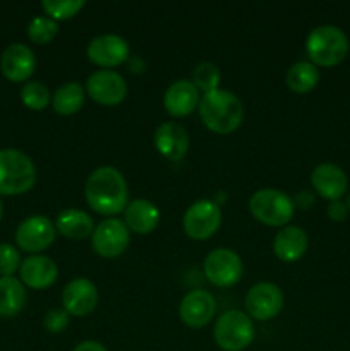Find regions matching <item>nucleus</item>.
Returning <instances> with one entry per match:
<instances>
[{"label":"nucleus","mask_w":350,"mask_h":351,"mask_svg":"<svg viewBox=\"0 0 350 351\" xmlns=\"http://www.w3.org/2000/svg\"><path fill=\"white\" fill-rule=\"evenodd\" d=\"M55 225L43 215H34L24 219L16 230L17 247L30 254H40L55 242Z\"/></svg>","instance_id":"11"},{"label":"nucleus","mask_w":350,"mask_h":351,"mask_svg":"<svg viewBox=\"0 0 350 351\" xmlns=\"http://www.w3.org/2000/svg\"><path fill=\"white\" fill-rule=\"evenodd\" d=\"M345 206H347V209H349V211H350V194L347 195V202H345Z\"/></svg>","instance_id":"36"},{"label":"nucleus","mask_w":350,"mask_h":351,"mask_svg":"<svg viewBox=\"0 0 350 351\" xmlns=\"http://www.w3.org/2000/svg\"><path fill=\"white\" fill-rule=\"evenodd\" d=\"M249 211L266 226H285L294 216V202L278 189H259L249 199Z\"/></svg>","instance_id":"6"},{"label":"nucleus","mask_w":350,"mask_h":351,"mask_svg":"<svg viewBox=\"0 0 350 351\" xmlns=\"http://www.w3.org/2000/svg\"><path fill=\"white\" fill-rule=\"evenodd\" d=\"M21 267L19 250L10 243H0V278L12 276Z\"/></svg>","instance_id":"31"},{"label":"nucleus","mask_w":350,"mask_h":351,"mask_svg":"<svg viewBox=\"0 0 350 351\" xmlns=\"http://www.w3.org/2000/svg\"><path fill=\"white\" fill-rule=\"evenodd\" d=\"M36 184V168L23 151L0 149V195H21Z\"/></svg>","instance_id":"4"},{"label":"nucleus","mask_w":350,"mask_h":351,"mask_svg":"<svg viewBox=\"0 0 350 351\" xmlns=\"http://www.w3.org/2000/svg\"><path fill=\"white\" fill-rule=\"evenodd\" d=\"M205 276L215 287L229 288L240 281L244 274V264L239 254L230 249H215L206 256Z\"/></svg>","instance_id":"8"},{"label":"nucleus","mask_w":350,"mask_h":351,"mask_svg":"<svg viewBox=\"0 0 350 351\" xmlns=\"http://www.w3.org/2000/svg\"><path fill=\"white\" fill-rule=\"evenodd\" d=\"M74 351H106V348L98 341H82L75 346Z\"/></svg>","instance_id":"35"},{"label":"nucleus","mask_w":350,"mask_h":351,"mask_svg":"<svg viewBox=\"0 0 350 351\" xmlns=\"http://www.w3.org/2000/svg\"><path fill=\"white\" fill-rule=\"evenodd\" d=\"M285 304L283 291L270 281H261L249 288L246 295L247 315L256 321H271L281 312Z\"/></svg>","instance_id":"10"},{"label":"nucleus","mask_w":350,"mask_h":351,"mask_svg":"<svg viewBox=\"0 0 350 351\" xmlns=\"http://www.w3.org/2000/svg\"><path fill=\"white\" fill-rule=\"evenodd\" d=\"M55 230L72 240H84L95 232L93 218L81 209H64L55 219Z\"/></svg>","instance_id":"23"},{"label":"nucleus","mask_w":350,"mask_h":351,"mask_svg":"<svg viewBox=\"0 0 350 351\" xmlns=\"http://www.w3.org/2000/svg\"><path fill=\"white\" fill-rule=\"evenodd\" d=\"M326 215H328V218L331 219V221H336V223H342L347 219V215H349V209H347L345 202H342L338 199V201H329L328 208H326Z\"/></svg>","instance_id":"33"},{"label":"nucleus","mask_w":350,"mask_h":351,"mask_svg":"<svg viewBox=\"0 0 350 351\" xmlns=\"http://www.w3.org/2000/svg\"><path fill=\"white\" fill-rule=\"evenodd\" d=\"M86 91L89 98L105 106H115L127 96V82L119 72L100 69L93 72L86 81Z\"/></svg>","instance_id":"12"},{"label":"nucleus","mask_w":350,"mask_h":351,"mask_svg":"<svg viewBox=\"0 0 350 351\" xmlns=\"http://www.w3.org/2000/svg\"><path fill=\"white\" fill-rule=\"evenodd\" d=\"M124 223L129 232L137 235H148L156 230L160 223V209L148 199H134L124 209Z\"/></svg>","instance_id":"21"},{"label":"nucleus","mask_w":350,"mask_h":351,"mask_svg":"<svg viewBox=\"0 0 350 351\" xmlns=\"http://www.w3.org/2000/svg\"><path fill=\"white\" fill-rule=\"evenodd\" d=\"M292 202H294V208L309 209L311 206H314L316 197H314V194H312L311 191H301L299 194L294 195Z\"/></svg>","instance_id":"34"},{"label":"nucleus","mask_w":350,"mask_h":351,"mask_svg":"<svg viewBox=\"0 0 350 351\" xmlns=\"http://www.w3.org/2000/svg\"><path fill=\"white\" fill-rule=\"evenodd\" d=\"M130 243V232L119 218H106L95 226L91 235V247L98 256L115 259L127 250Z\"/></svg>","instance_id":"9"},{"label":"nucleus","mask_w":350,"mask_h":351,"mask_svg":"<svg viewBox=\"0 0 350 351\" xmlns=\"http://www.w3.org/2000/svg\"><path fill=\"white\" fill-rule=\"evenodd\" d=\"M201 101L199 89L196 88L194 82L187 79H180L168 86L163 96V106L172 117L182 119L194 112Z\"/></svg>","instance_id":"17"},{"label":"nucleus","mask_w":350,"mask_h":351,"mask_svg":"<svg viewBox=\"0 0 350 351\" xmlns=\"http://www.w3.org/2000/svg\"><path fill=\"white\" fill-rule=\"evenodd\" d=\"M309 247L307 233L301 226H283L275 235L273 250L275 256L283 263H297L302 259Z\"/></svg>","instance_id":"22"},{"label":"nucleus","mask_w":350,"mask_h":351,"mask_svg":"<svg viewBox=\"0 0 350 351\" xmlns=\"http://www.w3.org/2000/svg\"><path fill=\"white\" fill-rule=\"evenodd\" d=\"M311 184L321 197L338 201L349 187L347 173L335 163H321L312 170Z\"/></svg>","instance_id":"20"},{"label":"nucleus","mask_w":350,"mask_h":351,"mask_svg":"<svg viewBox=\"0 0 350 351\" xmlns=\"http://www.w3.org/2000/svg\"><path fill=\"white\" fill-rule=\"evenodd\" d=\"M21 99L24 105L34 112H41L51 103L50 89L40 81H31L21 88Z\"/></svg>","instance_id":"27"},{"label":"nucleus","mask_w":350,"mask_h":351,"mask_svg":"<svg viewBox=\"0 0 350 351\" xmlns=\"http://www.w3.org/2000/svg\"><path fill=\"white\" fill-rule=\"evenodd\" d=\"M84 103V89L79 82H65L51 96V106L58 115H75Z\"/></svg>","instance_id":"25"},{"label":"nucleus","mask_w":350,"mask_h":351,"mask_svg":"<svg viewBox=\"0 0 350 351\" xmlns=\"http://www.w3.org/2000/svg\"><path fill=\"white\" fill-rule=\"evenodd\" d=\"M2 216H3V206L2 202H0V219H2Z\"/></svg>","instance_id":"37"},{"label":"nucleus","mask_w":350,"mask_h":351,"mask_svg":"<svg viewBox=\"0 0 350 351\" xmlns=\"http://www.w3.org/2000/svg\"><path fill=\"white\" fill-rule=\"evenodd\" d=\"M199 117L211 132L226 136L240 127L244 120V105L233 93L226 89H215L201 96Z\"/></svg>","instance_id":"2"},{"label":"nucleus","mask_w":350,"mask_h":351,"mask_svg":"<svg viewBox=\"0 0 350 351\" xmlns=\"http://www.w3.org/2000/svg\"><path fill=\"white\" fill-rule=\"evenodd\" d=\"M84 5V0H45V2H41L43 10L54 21L71 19L75 14L81 12Z\"/></svg>","instance_id":"30"},{"label":"nucleus","mask_w":350,"mask_h":351,"mask_svg":"<svg viewBox=\"0 0 350 351\" xmlns=\"http://www.w3.org/2000/svg\"><path fill=\"white\" fill-rule=\"evenodd\" d=\"M220 81H222V74L213 62H201L196 65L194 72H192V82L205 95L218 89Z\"/></svg>","instance_id":"28"},{"label":"nucleus","mask_w":350,"mask_h":351,"mask_svg":"<svg viewBox=\"0 0 350 351\" xmlns=\"http://www.w3.org/2000/svg\"><path fill=\"white\" fill-rule=\"evenodd\" d=\"M86 202L103 216H115L129 204V187L117 168L100 167L91 171L84 187Z\"/></svg>","instance_id":"1"},{"label":"nucleus","mask_w":350,"mask_h":351,"mask_svg":"<svg viewBox=\"0 0 350 351\" xmlns=\"http://www.w3.org/2000/svg\"><path fill=\"white\" fill-rule=\"evenodd\" d=\"M62 304L69 315L86 317L98 305V290L93 281L86 278L72 280L62 291Z\"/></svg>","instance_id":"15"},{"label":"nucleus","mask_w":350,"mask_h":351,"mask_svg":"<svg viewBox=\"0 0 350 351\" xmlns=\"http://www.w3.org/2000/svg\"><path fill=\"white\" fill-rule=\"evenodd\" d=\"M2 74L12 82H24L34 74L36 57L33 50L24 43H12L3 50L0 58Z\"/></svg>","instance_id":"16"},{"label":"nucleus","mask_w":350,"mask_h":351,"mask_svg":"<svg viewBox=\"0 0 350 351\" xmlns=\"http://www.w3.org/2000/svg\"><path fill=\"white\" fill-rule=\"evenodd\" d=\"M213 338L223 351H242L256 338L253 319L242 311H229L216 319Z\"/></svg>","instance_id":"5"},{"label":"nucleus","mask_w":350,"mask_h":351,"mask_svg":"<svg viewBox=\"0 0 350 351\" xmlns=\"http://www.w3.org/2000/svg\"><path fill=\"white\" fill-rule=\"evenodd\" d=\"M285 81H287V86L292 91L299 93V95H305V93H311L318 86L319 71L312 62H295L287 71Z\"/></svg>","instance_id":"26"},{"label":"nucleus","mask_w":350,"mask_h":351,"mask_svg":"<svg viewBox=\"0 0 350 351\" xmlns=\"http://www.w3.org/2000/svg\"><path fill=\"white\" fill-rule=\"evenodd\" d=\"M184 232L192 240H208L218 232L222 225V211H220L218 202H213L209 199H199L194 204H191L185 211Z\"/></svg>","instance_id":"7"},{"label":"nucleus","mask_w":350,"mask_h":351,"mask_svg":"<svg viewBox=\"0 0 350 351\" xmlns=\"http://www.w3.org/2000/svg\"><path fill=\"white\" fill-rule=\"evenodd\" d=\"M58 33L57 21L50 19V17H34L30 24H27V38L36 45H47L55 40Z\"/></svg>","instance_id":"29"},{"label":"nucleus","mask_w":350,"mask_h":351,"mask_svg":"<svg viewBox=\"0 0 350 351\" xmlns=\"http://www.w3.org/2000/svg\"><path fill=\"white\" fill-rule=\"evenodd\" d=\"M154 146L167 160L178 163L189 151V132L175 122H165L154 132Z\"/></svg>","instance_id":"18"},{"label":"nucleus","mask_w":350,"mask_h":351,"mask_svg":"<svg viewBox=\"0 0 350 351\" xmlns=\"http://www.w3.org/2000/svg\"><path fill=\"white\" fill-rule=\"evenodd\" d=\"M21 283L26 285L33 290H47L57 281L58 267L50 257L47 256H31L21 263L19 267Z\"/></svg>","instance_id":"19"},{"label":"nucleus","mask_w":350,"mask_h":351,"mask_svg":"<svg viewBox=\"0 0 350 351\" xmlns=\"http://www.w3.org/2000/svg\"><path fill=\"white\" fill-rule=\"evenodd\" d=\"M86 53L93 64L110 71L129 58V45L119 34H100L89 41Z\"/></svg>","instance_id":"13"},{"label":"nucleus","mask_w":350,"mask_h":351,"mask_svg":"<svg viewBox=\"0 0 350 351\" xmlns=\"http://www.w3.org/2000/svg\"><path fill=\"white\" fill-rule=\"evenodd\" d=\"M178 314L187 328L199 329L211 322V319L215 317L216 302L209 291L192 290L182 298Z\"/></svg>","instance_id":"14"},{"label":"nucleus","mask_w":350,"mask_h":351,"mask_svg":"<svg viewBox=\"0 0 350 351\" xmlns=\"http://www.w3.org/2000/svg\"><path fill=\"white\" fill-rule=\"evenodd\" d=\"M26 305V288L14 276L0 278V317H16Z\"/></svg>","instance_id":"24"},{"label":"nucleus","mask_w":350,"mask_h":351,"mask_svg":"<svg viewBox=\"0 0 350 351\" xmlns=\"http://www.w3.org/2000/svg\"><path fill=\"white\" fill-rule=\"evenodd\" d=\"M43 326L51 335H58L69 326V314L65 308H50L43 317Z\"/></svg>","instance_id":"32"},{"label":"nucleus","mask_w":350,"mask_h":351,"mask_svg":"<svg viewBox=\"0 0 350 351\" xmlns=\"http://www.w3.org/2000/svg\"><path fill=\"white\" fill-rule=\"evenodd\" d=\"M349 38L333 24L314 27L305 40V51L316 67H333L340 64L349 53Z\"/></svg>","instance_id":"3"}]
</instances>
